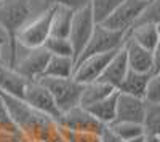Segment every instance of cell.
Segmentation results:
<instances>
[{
    "label": "cell",
    "instance_id": "6da1fadb",
    "mask_svg": "<svg viewBox=\"0 0 160 142\" xmlns=\"http://www.w3.org/2000/svg\"><path fill=\"white\" fill-rule=\"evenodd\" d=\"M0 99L8 110L10 118L19 133L34 142H66L58 123L28 106L22 99L0 93Z\"/></svg>",
    "mask_w": 160,
    "mask_h": 142
},
{
    "label": "cell",
    "instance_id": "7a4b0ae2",
    "mask_svg": "<svg viewBox=\"0 0 160 142\" xmlns=\"http://www.w3.org/2000/svg\"><path fill=\"white\" fill-rule=\"evenodd\" d=\"M37 80L50 91L51 97L55 99V104H56L59 113L78 106L83 85L77 83L72 77H69V78H59V77H40V78H37Z\"/></svg>",
    "mask_w": 160,
    "mask_h": 142
},
{
    "label": "cell",
    "instance_id": "3957f363",
    "mask_svg": "<svg viewBox=\"0 0 160 142\" xmlns=\"http://www.w3.org/2000/svg\"><path fill=\"white\" fill-rule=\"evenodd\" d=\"M50 59V54L43 46L38 48H28L16 43L15 50V61H13V69L26 80H37L43 75L45 66Z\"/></svg>",
    "mask_w": 160,
    "mask_h": 142
},
{
    "label": "cell",
    "instance_id": "277c9868",
    "mask_svg": "<svg viewBox=\"0 0 160 142\" xmlns=\"http://www.w3.org/2000/svg\"><path fill=\"white\" fill-rule=\"evenodd\" d=\"M53 7L47 10L45 13H42V15L31 18L15 32V40L18 45L28 46V48L43 46L45 40L50 37V22H51Z\"/></svg>",
    "mask_w": 160,
    "mask_h": 142
},
{
    "label": "cell",
    "instance_id": "5b68a950",
    "mask_svg": "<svg viewBox=\"0 0 160 142\" xmlns=\"http://www.w3.org/2000/svg\"><path fill=\"white\" fill-rule=\"evenodd\" d=\"M123 42H125V32L108 29L102 24H95L90 40L85 45L83 51L80 53V56L77 58V61L82 58H87V56H91V54L117 51L123 46Z\"/></svg>",
    "mask_w": 160,
    "mask_h": 142
},
{
    "label": "cell",
    "instance_id": "8992f818",
    "mask_svg": "<svg viewBox=\"0 0 160 142\" xmlns=\"http://www.w3.org/2000/svg\"><path fill=\"white\" fill-rule=\"evenodd\" d=\"M95 24L96 22L93 19L90 3L74 11L71 31H69V35H68V40L71 42V46H72V51H74V62L77 61L80 53L83 51L85 45L88 43Z\"/></svg>",
    "mask_w": 160,
    "mask_h": 142
},
{
    "label": "cell",
    "instance_id": "52a82bcc",
    "mask_svg": "<svg viewBox=\"0 0 160 142\" xmlns=\"http://www.w3.org/2000/svg\"><path fill=\"white\" fill-rule=\"evenodd\" d=\"M123 50H125V56H127L130 70L139 72V73H149V75L160 73V59H158L160 48L155 51H148L136 43L125 40Z\"/></svg>",
    "mask_w": 160,
    "mask_h": 142
},
{
    "label": "cell",
    "instance_id": "ba28073f",
    "mask_svg": "<svg viewBox=\"0 0 160 142\" xmlns=\"http://www.w3.org/2000/svg\"><path fill=\"white\" fill-rule=\"evenodd\" d=\"M21 99L28 106H31L32 109L38 110L40 113L47 115V117L53 118L55 121L59 117V110H58V107L55 104V99L51 97L50 91L38 80H29L28 82Z\"/></svg>",
    "mask_w": 160,
    "mask_h": 142
},
{
    "label": "cell",
    "instance_id": "9c48e42d",
    "mask_svg": "<svg viewBox=\"0 0 160 142\" xmlns=\"http://www.w3.org/2000/svg\"><path fill=\"white\" fill-rule=\"evenodd\" d=\"M151 0H122V3L102 22V26L108 29L120 31L127 34V31L133 26V22L139 16V13L146 8V5Z\"/></svg>",
    "mask_w": 160,
    "mask_h": 142
},
{
    "label": "cell",
    "instance_id": "30bf717a",
    "mask_svg": "<svg viewBox=\"0 0 160 142\" xmlns=\"http://www.w3.org/2000/svg\"><path fill=\"white\" fill-rule=\"evenodd\" d=\"M56 123L69 131H78V133H101L102 126L93 115L83 109V107H72L69 110H66L59 113V117L56 118Z\"/></svg>",
    "mask_w": 160,
    "mask_h": 142
},
{
    "label": "cell",
    "instance_id": "8fae6325",
    "mask_svg": "<svg viewBox=\"0 0 160 142\" xmlns=\"http://www.w3.org/2000/svg\"><path fill=\"white\" fill-rule=\"evenodd\" d=\"M115 51L111 53H101V54H91L87 58H82L75 61L74 72H72V78L80 83V85H87L99 78V75L102 73L106 64L109 62L112 54Z\"/></svg>",
    "mask_w": 160,
    "mask_h": 142
},
{
    "label": "cell",
    "instance_id": "7c38bea8",
    "mask_svg": "<svg viewBox=\"0 0 160 142\" xmlns=\"http://www.w3.org/2000/svg\"><path fill=\"white\" fill-rule=\"evenodd\" d=\"M31 19L29 0H0V26L15 34Z\"/></svg>",
    "mask_w": 160,
    "mask_h": 142
},
{
    "label": "cell",
    "instance_id": "4fadbf2b",
    "mask_svg": "<svg viewBox=\"0 0 160 142\" xmlns=\"http://www.w3.org/2000/svg\"><path fill=\"white\" fill-rule=\"evenodd\" d=\"M146 113V101L141 97H133L128 94L118 93L117 96V112L114 121H130L142 123Z\"/></svg>",
    "mask_w": 160,
    "mask_h": 142
},
{
    "label": "cell",
    "instance_id": "5bb4252c",
    "mask_svg": "<svg viewBox=\"0 0 160 142\" xmlns=\"http://www.w3.org/2000/svg\"><path fill=\"white\" fill-rule=\"evenodd\" d=\"M128 70L130 69H128V62H127V56H125V50L122 46L112 54V58L106 64V67H104V70L99 75L98 80L102 83H108L109 86L117 89L118 85L122 83V80L125 78Z\"/></svg>",
    "mask_w": 160,
    "mask_h": 142
},
{
    "label": "cell",
    "instance_id": "9a60e30c",
    "mask_svg": "<svg viewBox=\"0 0 160 142\" xmlns=\"http://www.w3.org/2000/svg\"><path fill=\"white\" fill-rule=\"evenodd\" d=\"M125 40H130L142 46L148 51H155L158 50L160 43V32L157 24H138L131 26L125 34Z\"/></svg>",
    "mask_w": 160,
    "mask_h": 142
},
{
    "label": "cell",
    "instance_id": "2e32d148",
    "mask_svg": "<svg viewBox=\"0 0 160 142\" xmlns=\"http://www.w3.org/2000/svg\"><path fill=\"white\" fill-rule=\"evenodd\" d=\"M28 82L29 80L21 77L13 67L0 62V93L21 99Z\"/></svg>",
    "mask_w": 160,
    "mask_h": 142
},
{
    "label": "cell",
    "instance_id": "e0dca14e",
    "mask_svg": "<svg viewBox=\"0 0 160 142\" xmlns=\"http://www.w3.org/2000/svg\"><path fill=\"white\" fill-rule=\"evenodd\" d=\"M72 8L66 5H55L51 13V22H50V37H62L68 38L71 24H72V16H74Z\"/></svg>",
    "mask_w": 160,
    "mask_h": 142
},
{
    "label": "cell",
    "instance_id": "ac0fdd59",
    "mask_svg": "<svg viewBox=\"0 0 160 142\" xmlns=\"http://www.w3.org/2000/svg\"><path fill=\"white\" fill-rule=\"evenodd\" d=\"M117 89L109 86L108 83H102L99 80H95V82H91V83H87L83 85L82 88V94H80V102H78V106L80 107H90L93 104H96V102L102 101L104 97H108L111 96L112 93H115Z\"/></svg>",
    "mask_w": 160,
    "mask_h": 142
},
{
    "label": "cell",
    "instance_id": "d6986e66",
    "mask_svg": "<svg viewBox=\"0 0 160 142\" xmlns=\"http://www.w3.org/2000/svg\"><path fill=\"white\" fill-rule=\"evenodd\" d=\"M149 78H151L149 73H139V72L128 70L125 78L122 80V83L118 85L117 91L122 93V94H128V96H133V97H141L142 99Z\"/></svg>",
    "mask_w": 160,
    "mask_h": 142
},
{
    "label": "cell",
    "instance_id": "ffe728a7",
    "mask_svg": "<svg viewBox=\"0 0 160 142\" xmlns=\"http://www.w3.org/2000/svg\"><path fill=\"white\" fill-rule=\"evenodd\" d=\"M117 96H118V91L112 93V94L108 96V97H104L102 101L96 102V104L87 107V110H88L101 125H111V123L115 120Z\"/></svg>",
    "mask_w": 160,
    "mask_h": 142
},
{
    "label": "cell",
    "instance_id": "44dd1931",
    "mask_svg": "<svg viewBox=\"0 0 160 142\" xmlns=\"http://www.w3.org/2000/svg\"><path fill=\"white\" fill-rule=\"evenodd\" d=\"M74 66H75V62H74L72 58L50 56L42 77H59V78H69V77H72Z\"/></svg>",
    "mask_w": 160,
    "mask_h": 142
},
{
    "label": "cell",
    "instance_id": "7402d4cb",
    "mask_svg": "<svg viewBox=\"0 0 160 142\" xmlns=\"http://www.w3.org/2000/svg\"><path fill=\"white\" fill-rule=\"evenodd\" d=\"M15 50H16V40L15 34L0 26V62L5 66H13L15 61Z\"/></svg>",
    "mask_w": 160,
    "mask_h": 142
},
{
    "label": "cell",
    "instance_id": "603a6c76",
    "mask_svg": "<svg viewBox=\"0 0 160 142\" xmlns=\"http://www.w3.org/2000/svg\"><path fill=\"white\" fill-rule=\"evenodd\" d=\"M120 3H122V0H90V8L95 22L102 24Z\"/></svg>",
    "mask_w": 160,
    "mask_h": 142
},
{
    "label": "cell",
    "instance_id": "cb8c5ba5",
    "mask_svg": "<svg viewBox=\"0 0 160 142\" xmlns=\"http://www.w3.org/2000/svg\"><path fill=\"white\" fill-rule=\"evenodd\" d=\"M43 48L47 50V53L50 56H64V58H72L74 59V51L71 46V42L68 38L62 37H48Z\"/></svg>",
    "mask_w": 160,
    "mask_h": 142
},
{
    "label": "cell",
    "instance_id": "d4e9b609",
    "mask_svg": "<svg viewBox=\"0 0 160 142\" xmlns=\"http://www.w3.org/2000/svg\"><path fill=\"white\" fill-rule=\"evenodd\" d=\"M111 130L122 139L123 142L136 139V137H142V125L139 123H130V121H112Z\"/></svg>",
    "mask_w": 160,
    "mask_h": 142
},
{
    "label": "cell",
    "instance_id": "484cf974",
    "mask_svg": "<svg viewBox=\"0 0 160 142\" xmlns=\"http://www.w3.org/2000/svg\"><path fill=\"white\" fill-rule=\"evenodd\" d=\"M158 0H151L146 5V8L139 13V16L136 18V21L133 22V26L138 24H157L160 22V10H158Z\"/></svg>",
    "mask_w": 160,
    "mask_h": 142
},
{
    "label": "cell",
    "instance_id": "4316f807",
    "mask_svg": "<svg viewBox=\"0 0 160 142\" xmlns=\"http://www.w3.org/2000/svg\"><path fill=\"white\" fill-rule=\"evenodd\" d=\"M142 99L149 104H160V73L151 75Z\"/></svg>",
    "mask_w": 160,
    "mask_h": 142
},
{
    "label": "cell",
    "instance_id": "83f0119b",
    "mask_svg": "<svg viewBox=\"0 0 160 142\" xmlns=\"http://www.w3.org/2000/svg\"><path fill=\"white\" fill-rule=\"evenodd\" d=\"M59 126V125H58ZM61 134L66 142H101L98 133H78V131H69L59 126Z\"/></svg>",
    "mask_w": 160,
    "mask_h": 142
},
{
    "label": "cell",
    "instance_id": "f1b7e54d",
    "mask_svg": "<svg viewBox=\"0 0 160 142\" xmlns=\"http://www.w3.org/2000/svg\"><path fill=\"white\" fill-rule=\"evenodd\" d=\"M16 130H18V128L15 126L13 120L10 118L8 110H7V107L3 104V101L0 99V131H16Z\"/></svg>",
    "mask_w": 160,
    "mask_h": 142
},
{
    "label": "cell",
    "instance_id": "f546056e",
    "mask_svg": "<svg viewBox=\"0 0 160 142\" xmlns=\"http://www.w3.org/2000/svg\"><path fill=\"white\" fill-rule=\"evenodd\" d=\"M99 140H101V142H123L122 139H120V137L111 130L109 125H104V126H102V130H101V133H99Z\"/></svg>",
    "mask_w": 160,
    "mask_h": 142
},
{
    "label": "cell",
    "instance_id": "4dcf8cb0",
    "mask_svg": "<svg viewBox=\"0 0 160 142\" xmlns=\"http://www.w3.org/2000/svg\"><path fill=\"white\" fill-rule=\"evenodd\" d=\"M26 137L16 131H0V142H24Z\"/></svg>",
    "mask_w": 160,
    "mask_h": 142
},
{
    "label": "cell",
    "instance_id": "1f68e13d",
    "mask_svg": "<svg viewBox=\"0 0 160 142\" xmlns=\"http://www.w3.org/2000/svg\"><path fill=\"white\" fill-rule=\"evenodd\" d=\"M127 142H144L142 137H136V139H131V140H127Z\"/></svg>",
    "mask_w": 160,
    "mask_h": 142
},
{
    "label": "cell",
    "instance_id": "d6a6232c",
    "mask_svg": "<svg viewBox=\"0 0 160 142\" xmlns=\"http://www.w3.org/2000/svg\"><path fill=\"white\" fill-rule=\"evenodd\" d=\"M24 142H34V140H29V139H26V140H24Z\"/></svg>",
    "mask_w": 160,
    "mask_h": 142
}]
</instances>
